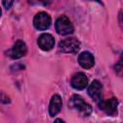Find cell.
Segmentation results:
<instances>
[{"label":"cell","instance_id":"7a4b0ae2","mask_svg":"<svg viewBox=\"0 0 123 123\" xmlns=\"http://www.w3.org/2000/svg\"><path fill=\"white\" fill-rule=\"evenodd\" d=\"M55 28H56L57 33L59 35H62V36L70 35L74 32L73 24L71 23L69 18L65 15H62L56 20Z\"/></svg>","mask_w":123,"mask_h":123},{"label":"cell","instance_id":"2e32d148","mask_svg":"<svg viewBox=\"0 0 123 123\" xmlns=\"http://www.w3.org/2000/svg\"><path fill=\"white\" fill-rule=\"evenodd\" d=\"M92 1H96V2H98V3H100V0H92Z\"/></svg>","mask_w":123,"mask_h":123},{"label":"cell","instance_id":"5bb4252c","mask_svg":"<svg viewBox=\"0 0 123 123\" xmlns=\"http://www.w3.org/2000/svg\"><path fill=\"white\" fill-rule=\"evenodd\" d=\"M119 24H120L121 28L123 29V13L122 12L119 13Z\"/></svg>","mask_w":123,"mask_h":123},{"label":"cell","instance_id":"8fae6325","mask_svg":"<svg viewBox=\"0 0 123 123\" xmlns=\"http://www.w3.org/2000/svg\"><path fill=\"white\" fill-rule=\"evenodd\" d=\"M62 98L59 94H54L50 100V104H49V114L51 116H55L57 115L62 109Z\"/></svg>","mask_w":123,"mask_h":123},{"label":"cell","instance_id":"277c9868","mask_svg":"<svg viewBox=\"0 0 123 123\" xmlns=\"http://www.w3.org/2000/svg\"><path fill=\"white\" fill-rule=\"evenodd\" d=\"M80 41L76 37H67L62 39L59 46L62 52L65 53H77L80 49Z\"/></svg>","mask_w":123,"mask_h":123},{"label":"cell","instance_id":"9a60e30c","mask_svg":"<svg viewBox=\"0 0 123 123\" xmlns=\"http://www.w3.org/2000/svg\"><path fill=\"white\" fill-rule=\"evenodd\" d=\"M55 121H56V122H59V121H60V122H63V120H62V119H56Z\"/></svg>","mask_w":123,"mask_h":123},{"label":"cell","instance_id":"8992f818","mask_svg":"<svg viewBox=\"0 0 123 123\" xmlns=\"http://www.w3.org/2000/svg\"><path fill=\"white\" fill-rule=\"evenodd\" d=\"M26 53H27V46H26L25 42L23 40H17L13 44L12 48L9 51L8 55L12 59L16 60V59H20L23 56H25Z\"/></svg>","mask_w":123,"mask_h":123},{"label":"cell","instance_id":"4fadbf2b","mask_svg":"<svg viewBox=\"0 0 123 123\" xmlns=\"http://www.w3.org/2000/svg\"><path fill=\"white\" fill-rule=\"evenodd\" d=\"M13 1H14V0H2V4H3V6L5 7V9L9 10V9L12 6Z\"/></svg>","mask_w":123,"mask_h":123},{"label":"cell","instance_id":"5b68a950","mask_svg":"<svg viewBox=\"0 0 123 123\" xmlns=\"http://www.w3.org/2000/svg\"><path fill=\"white\" fill-rule=\"evenodd\" d=\"M118 101L116 98H111L109 100H101L99 102V108L108 115L115 116L117 114Z\"/></svg>","mask_w":123,"mask_h":123},{"label":"cell","instance_id":"3957f363","mask_svg":"<svg viewBox=\"0 0 123 123\" xmlns=\"http://www.w3.org/2000/svg\"><path fill=\"white\" fill-rule=\"evenodd\" d=\"M34 26L39 31H44L48 29L51 25V17L45 12H37L34 17Z\"/></svg>","mask_w":123,"mask_h":123},{"label":"cell","instance_id":"30bf717a","mask_svg":"<svg viewBox=\"0 0 123 123\" xmlns=\"http://www.w3.org/2000/svg\"><path fill=\"white\" fill-rule=\"evenodd\" d=\"M78 62L79 64L85 68V69H89L94 65V57L92 56L91 53L85 51L83 53H81L78 57Z\"/></svg>","mask_w":123,"mask_h":123},{"label":"cell","instance_id":"6da1fadb","mask_svg":"<svg viewBox=\"0 0 123 123\" xmlns=\"http://www.w3.org/2000/svg\"><path fill=\"white\" fill-rule=\"evenodd\" d=\"M69 105L71 108L75 109L82 116H88L92 112L91 106L86 103L85 100L80 95H73L70 98Z\"/></svg>","mask_w":123,"mask_h":123},{"label":"cell","instance_id":"9c48e42d","mask_svg":"<svg viewBox=\"0 0 123 123\" xmlns=\"http://www.w3.org/2000/svg\"><path fill=\"white\" fill-rule=\"evenodd\" d=\"M87 83H88L87 77L83 72H79V73L75 74L71 79L72 87L75 88V89H79V90L84 89L87 86Z\"/></svg>","mask_w":123,"mask_h":123},{"label":"cell","instance_id":"52a82bcc","mask_svg":"<svg viewBox=\"0 0 123 123\" xmlns=\"http://www.w3.org/2000/svg\"><path fill=\"white\" fill-rule=\"evenodd\" d=\"M87 93L89 97L94 101L99 103L102 100V85L98 80L92 81L87 88Z\"/></svg>","mask_w":123,"mask_h":123},{"label":"cell","instance_id":"ba28073f","mask_svg":"<svg viewBox=\"0 0 123 123\" xmlns=\"http://www.w3.org/2000/svg\"><path fill=\"white\" fill-rule=\"evenodd\" d=\"M37 44L39 48L43 51L51 50L55 45V39L50 34H42L37 38Z\"/></svg>","mask_w":123,"mask_h":123},{"label":"cell","instance_id":"7c38bea8","mask_svg":"<svg viewBox=\"0 0 123 123\" xmlns=\"http://www.w3.org/2000/svg\"><path fill=\"white\" fill-rule=\"evenodd\" d=\"M113 68H114L115 73H116L118 76L123 77V53L121 54L120 59L118 60V62H117L114 64Z\"/></svg>","mask_w":123,"mask_h":123}]
</instances>
